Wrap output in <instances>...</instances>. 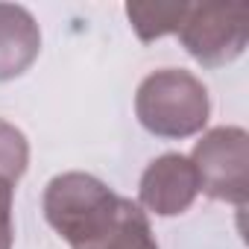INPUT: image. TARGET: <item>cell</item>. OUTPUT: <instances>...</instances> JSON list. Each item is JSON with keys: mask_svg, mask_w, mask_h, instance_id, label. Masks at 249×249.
<instances>
[{"mask_svg": "<svg viewBox=\"0 0 249 249\" xmlns=\"http://www.w3.org/2000/svg\"><path fill=\"white\" fill-rule=\"evenodd\" d=\"M47 220L73 249H159L138 205L103 182L68 173L47 188Z\"/></svg>", "mask_w": 249, "mask_h": 249, "instance_id": "1", "label": "cell"}, {"mask_svg": "<svg viewBox=\"0 0 249 249\" xmlns=\"http://www.w3.org/2000/svg\"><path fill=\"white\" fill-rule=\"evenodd\" d=\"M138 114L150 132L182 138L196 132L208 120V94L194 76L182 71H164L141 85Z\"/></svg>", "mask_w": 249, "mask_h": 249, "instance_id": "2", "label": "cell"}, {"mask_svg": "<svg viewBox=\"0 0 249 249\" xmlns=\"http://www.w3.org/2000/svg\"><path fill=\"white\" fill-rule=\"evenodd\" d=\"M194 170L199 191L217 196L243 202L246 196V135L243 129H217L205 141L196 144L194 153Z\"/></svg>", "mask_w": 249, "mask_h": 249, "instance_id": "3", "label": "cell"}, {"mask_svg": "<svg viewBox=\"0 0 249 249\" xmlns=\"http://www.w3.org/2000/svg\"><path fill=\"white\" fill-rule=\"evenodd\" d=\"M196 191H199V182H196V170L191 159L176 156V153L153 161V167L144 173V182H141V199L156 214L185 211L191 199L196 196Z\"/></svg>", "mask_w": 249, "mask_h": 249, "instance_id": "4", "label": "cell"}, {"mask_svg": "<svg viewBox=\"0 0 249 249\" xmlns=\"http://www.w3.org/2000/svg\"><path fill=\"white\" fill-rule=\"evenodd\" d=\"M9 202H12V182L0 179V249H9V240H12Z\"/></svg>", "mask_w": 249, "mask_h": 249, "instance_id": "5", "label": "cell"}]
</instances>
